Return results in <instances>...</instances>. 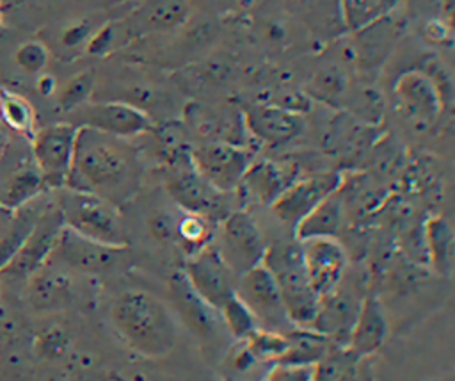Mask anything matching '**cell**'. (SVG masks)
Segmentation results:
<instances>
[{"label": "cell", "mask_w": 455, "mask_h": 381, "mask_svg": "<svg viewBox=\"0 0 455 381\" xmlns=\"http://www.w3.org/2000/svg\"><path fill=\"white\" fill-rule=\"evenodd\" d=\"M140 160L128 139L78 126L68 187L126 203L140 185Z\"/></svg>", "instance_id": "cell-1"}, {"label": "cell", "mask_w": 455, "mask_h": 381, "mask_svg": "<svg viewBox=\"0 0 455 381\" xmlns=\"http://www.w3.org/2000/svg\"><path fill=\"white\" fill-rule=\"evenodd\" d=\"M117 338L144 358L167 356L178 344L180 322L164 299L142 288L121 292L108 308Z\"/></svg>", "instance_id": "cell-2"}, {"label": "cell", "mask_w": 455, "mask_h": 381, "mask_svg": "<svg viewBox=\"0 0 455 381\" xmlns=\"http://www.w3.org/2000/svg\"><path fill=\"white\" fill-rule=\"evenodd\" d=\"M53 203L64 226L75 233L108 246H128L123 215L112 201L66 185L53 190Z\"/></svg>", "instance_id": "cell-3"}, {"label": "cell", "mask_w": 455, "mask_h": 381, "mask_svg": "<svg viewBox=\"0 0 455 381\" xmlns=\"http://www.w3.org/2000/svg\"><path fill=\"white\" fill-rule=\"evenodd\" d=\"M263 263L270 269L279 285L291 326L311 329L320 308V297L313 292L306 278L300 240L274 242L267 247Z\"/></svg>", "instance_id": "cell-4"}, {"label": "cell", "mask_w": 455, "mask_h": 381, "mask_svg": "<svg viewBox=\"0 0 455 381\" xmlns=\"http://www.w3.org/2000/svg\"><path fill=\"white\" fill-rule=\"evenodd\" d=\"M48 192L30 150V139L11 135L0 153V207L18 210Z\"/></svg>", "instance_id": "cell-5"}, {"label": "cell", "mask_w": 455, "mask_h": 381, "mask_svg": "<svg viewBox=\"0 0 455 381\" xmlns=\"http://www.w3.org/2000/svg\"><path fill=\"white\" fill-rule=\"evenodd\" d=\"M126 247L108 246L87 237L75 233L73 230L62 226L57 244L52 251L50 262L85 278H100L116 269L124 262Z\"/></svg>", "instance_id": "cell-6"}, {"label": "cell", "mask_w": 455, "mask_h": 381, "mask_svg": "<svg viewBox=\"0 0 455 381\" xmlns=\"http://www.w3.org/2000/svg\"><path fill=\"white\" fill-rule=\"evenodd\" d=\"M76 137L78 126L69 121L37 128L30 137L32 157L43 176L46 190L66 187L73 166Z\"/></svg>", "instance_id": "cell-7"}, {"label": "cell", "mask_w": 455, "mask_h": 381, "mask_svg": "<svg viewBox=\"0 0 455 381\" xmlns=\"http://www.w3.org/2000/svg\"><path fill=\"white\" fill-rule=\"evenodd\" d=\"M69 123L121 139H133L155 130L149 114L123 100H91L69 114Z\"/></svg>", "instance_id": "cell-8"}, {"label": "cell", "mask_w": 455, "mask_h": 381, "mask_svg": "<svg viewBox=\"0 0 455 381\" xmlns=\"http://www.w3.org/2000/svg\"><path fill=\"white\" fill-rule=\"evenodd\" d=\"M196 171L220 192L238 187L242 176L252 162L249 148L228 141H206L190 150Z\"/></svg>", "instance_id": "cell-9"}, {"label": "cell", "mask_w": 455, "mask_h": 381, "mask_svg": "<svg viewBox=\"0 0 455 381\" xmlns=\"http://www.w3.org/2000/svg\"><path fill=\"white\" fill-rule=\"evenodd\" d=\"M165 190L171 199L185 212L203 214L210 219L226 217L222 212V194L219 189L210 185L192 166L190 153L181 155L174 160L171 173L165 180Z\"/></svg>", "instance_id": "cell-10"}, {"label": "cell", "mask_w": 455, "mask_h": 381, "mask_svg": "<svg viewBox=\"0 0 455 381\" xmlns=\"http://www.w3.org/2000/svg\"><path fill=\"white\" fill-rule=\"evenodd\" d=\"M181 272L194 292L215 310H220V306L236 294L235 271L212 244L190 255Z\"/></svg>", "instance_id": "cell-11"}, {"label": "cell", "mask_w": 455, "mask_h": 381, "mask_svg": "<svg viewBox=\"0 0 455 381\" xmlns=\"http://www.w3.org/2000/svg\"><path fill=\"white\" fill-rule=\"evenodd\" d=\"M393 94L398 110L418 126L434 125L444 109V93L439 82L419 69L402 73L393 85Z\"/></svg>", "instance_id": "cell-12"}, {"label": "cell", "mask_w": 455, "mask_h": 381, "mask_svg": "<svg viewBox=\"0 0 455 381\" xmlns=\"http://www.w3.org/2000/svg\"><path fill=\"white\" fill-rule=\"evenodd\" d=\"M62 226L64 223L55 203H46L28 237L23 240L14 256L5 263V267L0 269V276L27 280L34 271L50 260Z\"/></svg>", "instance_id": "cell-13"}, {"label": "cell", "mask_w": 455, "mask_h": 381, "mask_svg": "<svg viewBox=\"0 0 455 381\" xmlns=\"http://www.w3.org/2000/svg\"><path fill=\"white\" fill-rule=\"evenodd\" d=\"M236 294L251 308L256 320L263 322L265 329L293 328L286 315L279 285L263 262L240 274Z\"/></svg>", "instance_id": "cell-14"}, {"label": "cell", "mask_w": 455, "mask_h": 381, "mask_svg": "<svg viewBox=\"0 0 455 381\" xmlns=\"http://www.w3.org/2000/svg\"><path fill=\"white\" fill-rule=\"evenodd\" d=\"M219 251L228 265L240 274L263 262L265 239L245 210H233L222 219Z\"/></svg>", "instance_id": "cell-15"}, {"label": "cell", "mask_w": 455, "mask_h": 381, "mask_svg": "<svg viewBox=\"0 0 455 381\" xmlns=\"http://www.w3.org/2000/svg\"><path fill=\"white\" fill-rule=\"evenodd\" d=\"M343 183V176L338 171H318L307 176H299L272 205L274 215L295 228V224L306 217L325 198L334 194Z\"/></svg>", "instance_id": "cell-16"}, {"label": "cell", "mask_w": 455, "mask_h": 381, "mask_svg": "<svg viewBox=\"0 0 455 381\" xmlns=\"http://www.w3.org/2000/svg\"><path fill=\"white\" fill-rule=\"evenodd\" d=\"M76 276L78 274L48 260L25 280L27 304L37 313L71 308L80 297L75 280Z\"/></svg>", "instance_id": "cell-17"}, {"label": "cell", "mask_w": 455, "mask_h": 381, "mask_svg": "<svg viewBox=\"0 0 455 381\" xmlns=\"http://www.w3.org/2000/svg\"><path fill=\"white\" fill-rule=\"evenodd\" d=\"M306 278L322 299L334 292L347 271V251L334 237L300 240Z\"/></svg>", "instance_id": "cell-18"}, {"label": "cell", "mask_w": 455, "mask_h": 381, "mask_svg": "<svg viewBox=\"0 0 455 381\" xmlns=\"http://www.w3.org/2000/svg\"><path fill=\"white\" fill-rule=\"evenodd\" d=\"M192 14L188 0H140L121 18L130 43L180 28Z\"/></svg>", "instance_id": "cell-19"}, {"label": "cell", "mask_w": 455, "mask_h": 381, "mask_svg": "<svg viewBox=\"0 0 455 381\" xmlns=\"http://www.w3.org/2000/svg\"><path fill=\"white\" fill-rule=\"evenodd\" d=\"M245 130L259 142L281 146L304 130V121L293 109L275 103H249L242 110Z\"/></svg>", "instance_id": "cell-20"}, {"label": "cell", "mask_w": 455, "mask_h": 381, "mask_svg": "<svg viewBox=\"0 0 455 381\" xmlns=\"http://www.w3.org/2000/svg\"><path fill=\"white\" fill-rule=\"evenodd\" d=\"M297 178L299 166L295 162L258 160L251 162L238 187L245 198L270 207Z\"/></svg>", "instance_id": "cell-21"}, {"label": "cell", "mask_w": 455, "mask_h": 381, "mask_svg": "<svg viewBox=\"0 0 455 381\" xmlns=\"http://www.w3.org/2000/svg\"><path fill=\"white\" fill-rule=\"evenodd\" d=\"M169 294L178 320H181L199 336H212L217 331V328L224 326L219 310L212 308L194 292L183 272H176L171 278Z\"/></svg>", "instance_id": "cell-22"}, {"label": "cell", "mask_w": 455, "mask_h": 381, "mask_svg": "<svg viewBox=\"0 0 455 381\" xmlns=\"http://www.w3.org/2000/svg\"><path fill=\"white\" fill-rule=\"evenodd\" d=\"M387 336V320L375 296H366L357 310L347 338V349L359 358L375 353Z\"/></svg>", "instance_id": "cell-23"}, {"label": "cell", "mask_w": 455, "mask_h": 381, "mask_svg": "<svg viewBox=\"0 0 455 381\" xmlns=\"http://www.w3.org/2000/svg\"><path fill=\"white\" fill-rule=\"evenodd\" d=\"M345 219V201L339 189L302 217L295 228V239L306 240L315 237H336Z\"/></svg>", "instance_id": "cell-24"}, {"label": "cell", "mask_w": 455, "mask_h": 381, "mask_svg": "<svg viewBox=\"0 0 455 381\" xmlns=\"http://www.w3.org/2000/svg\"><path fill=\"white\" fill-rule=\"evenodd\" d=\"M375 125L361 121L352 114H347L332 123L327 134V144L331 151L343 155H357L375 141Z\"/></svg>", "instance_id": "cell-25"}, {"label": "cell", "mask_w": 455, "mask_h": 381, "mask_svg": "<svg viewBox=\"0 0 455 381\" xmlns=\"http://www.w3.org/2000/svg\"><path fill=\"white\" fill-rule=\"evenodd\" d=\"M423 240L427 249V262L437 274L446 276L455 256V235L441 215H432L423 224Z\"/></svg>", "instance_id": "cell-26"}, {"label": "cell", "mask_w": 455, "mask_h": 381, "mask_svg": "<svg viewBox=\"0 0 455 381\" xmlns=\"http://www.w3.org/2000/svg\"><path fill=\"white\" fill-rule=\"evenodd\" d=\"M41 196H37L36 199L28 201L27 205L20 207L18 210H14L9 223L0 231V269H4L5 263L14 256V253L20 249L23 240L32 231L37 217L44 210L46 203H43V207H41V203H39Z\"/></svg>", "instance_id": "cell-27"}, {"label": "cell", "mask_w": 455, "mask_h": 381, "mask_svg": "<svg viewBox=\"0 0 455 381\" xmlns=\"http://www.w3.org/2000/svg\"><path fill=\"white\" fill-rule=\"evenodd\" d=\"M36 119V110L27 96L14 89L0 87V121L11 134L30 139L37 130Z\"/></svg>", "instance_id": "cell-28"}, {"label": "cell", "mask_w": 455, "mask_h": 381, "mask_svg": "<svg viewBox=\"0 0 455 381\" xmlns=\"http://www.w3.org/2000/svg\"><path fill=\"white\" fill-rule=\"evenodd\" d=\"M306 89L313 98L327 105L339 107L345 103V98L350 89V80L338 64H325L315 71Z\"/></svg>", "instance_id": "cell-29"}, {"label": "cell", "mask_w": 455, "mask_h": 381, "mask_svg": "<svg viewBox=\"0 0 455 381\" xmlns=\"http://www.w3.org/2000/svg\"><path fill=\"white\" fill-rule=\"evenodd\" d=\"M213 219L203 214L185 212L176 219V240L187 249L188 256L206 247L213 237Z\"/></svg>", "instance_id": "cell-30"}, {"label": "cell", "mask_w": 455, "mask_h": 381, "mask_svg": "<svg viewBox=\"0 0 455 381\" xmlns=\"http://www.w3.org/2000/svg\"><path fill=\"white\" fill-rule=\"evenodd\" d=\"M96 87V75L92 69H84L69 77L64 84L57 87L55 101L62 112L71 114L73 110L80 109L87 101L92 100Z\"/></svg>", "instance_id": "cell-31"}, {"label": "cell", "mask_w": 455, "mask_h": 381, "mask_svg": "<svg viewBox=\"0 0 455 381\" xmlns=\"http://www.w3.org/2000/svg\"><path fill=\"white\" fill-rule=\"evenodd\" d=\"M338 7L343 25L352 32L366 28L389 11L384 0H338Z\"/></svg>", "instance_id": "cell-32"}, {"label": "cell", "mask_w": 455, "mask_h": 381, "mask_svg": "<svg viewBox=\"0 0 455 381\" xmlns=\"http://www.w3.org/2000/svg\"><path fill=\"white\" fill-rule=\"evenodd\" d=\"M224 328L238 340H247L258 328V320L251 308L240 299L238 294H233L219 310Z\"/></svg>", "instance_id": "cell-33"}, {"label": "cell", "mask_w": 455, "mask_h": 381, "mask_svg": "<svg viewBox=\"0 0 455 381\" xmlns=\"http://www.w3.org/2000/svg\"><path fill=\"white\" fill-rule=\"evenodd\" d=\"M50 59L52 52L48 45L41 39H25L12 52V61L16 68L34 78L48 69Z\"/></svg>", "instance_id": "cell-34"}, {"label": "cell", "mask_w": 455, "mask_h": 381, "mask_svg": "<svg viewBox=\"0 0 455 381\" xmlns=\"http://www.w3.org/2000/svg\"><path fill=\"white\" fill-rule=\"evenodd\" d=\"M290 338L286 333H279L274 329L258 328L247 340L245 347L251 351L254 360H275L279 361L283 354L288 351Z\"/></svg>", "instance_id": "cell-35"}, {"label": "cell", "mask_w": 455, "mask_h": 381, "mask_svg": "<svg viewBox=\"0 0 455 381\" xmlns=\"http://www.w3.org/2000/svg\"><path fill=\"white\" fill-rule=\"evenodd\" d=\"M96 27L89 20H75L62 27L59 34V46L64 53L75 55L78 52L85 53V48L94 34Z\"/></svg>", "instance_id": "cell-36"}, {"label": "cell", "mask_w": 455, "mask_h": 381, "mask_svg": "<svg viewBox=\"0 0 455 381\" xmlns=\"http://www.w3.org/2000/svg\"><path fill=\"white\" fill-rule=\"evenodd\" d=\"M316 365H297L277 361L263 381H315Z\"/></svg>", "instance_id": "cell-37"}, {"label": "cell", "mask_w": 455, "mask_h": 381, "mask_svg": "<svg viewBox=\"0 0 455 381\" xmlns=\"http://www.w3.org/2000/svg\"><path fill=\"white\" fill-rule=\"evenodd\" d=\"M37 349L41 351L43 356L46 358H55L60 356L66 349V333H62L57 328H52L39 336V345Z\"/></svg>", "instance_id": "cell-38"}, {"label": "cell", "mask_w": 455, "mask_h": 381, "mask_svg": "<svg viewBox=\"0 0 455 381\" xmlns=\"http://www.w3.org/2000/svg\"><path fill=\"white\" fill-rule=\"evenodd\" d=\"M34 85H36V91H37L41 96H44V98H52V96H55L57 87H59V84H57V80H55V77H53V75H50L48 71H44V73L37 75V77L34 78Z\"/></svg>", "instance_id": "cell-39"}, {"label": "cell", "mask_w": 455, "mask_h": 381, "mask_svg": "<svg viewBox=\"0 0 455 381\" xmlns=\"http://www.w3.org/2000/svg\"><path fill=\"white\" fill-rule=\"evenodd\" d=\"M302 2H304V4H307L309 7H316V9L320 7L322 11H323V9H325V7H327L331 2L338 4V0H302Z\"/></svg>", "instance_id": "cell-40"}, {"label": "cell", "mask_w": 455, "mask_h": 381, "mask_svg": "<svg viewBox=\"0 0 455 381\" xmlns=\"http://www.w3.org/2000/svg\"><path fill=\"white\" fill-rule=\"evenodd\" d=\"M9 130L4 126V123L0 121V153H2V150L5 148V144H7V141H9Z\"/></svg>", "instance_id": "cell-41"}, {"label": "cell", "mask_w": 455, "mask_h": 381, "mask_svg": "<svg viewBox=\"0 0 455 381\" xmlns=\"http://www.w3.org/2000/svg\"><path fill=\"white\" fill-rule=\"evenodd\" d=\"M402 2H405V0H384V4H386L387 9H393V7H396L398 4H402Z\"/></svg>", "instance_id": "cell-42"}, {"label": "cell", "mask_w": 455, "mask_h": 381, "mask_svg": "<svg viewBox=\"0 0 455 381\" xmlns=\"http://www.w3.org/2000/svg\"><path fill=\"white\" fill-rule=\"evenodd\" d=\"M2 20H4V14H2V7H0V27H2Z\"/></svg>", "instance_id": "cell-43"}, {"label": "cell", "mask_w": 455, "mask_h": 381, "mask_svg": "<svg viewBox=\"0 0 455 381\" xmlns=\"http://www.w3.org/2000/svg\"><path fill=\"white\" fill-rule=\"evenodd\" d=\"M0 315H2V303H0Z\"/></svg>", "instance_id": "cell-44"}]
</instances>
